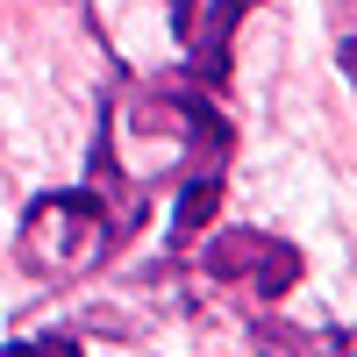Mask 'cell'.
Returning <instances> with one entry per match:
<instances>
[{"label": "cell", "instance_id": "6da1fadb", "mask_svg": "<svg viewBox=\"0 0 357 357\" xmlns=\"http://www.w3.org/2000/svg\"><path fill=\"white\" fill-rule=\"evenodd\" d=\"M100 222L107 215V193L79 186V193H43L29 207V229H22V264L43 279H65V272H93V264L122 243V236H107Z\"/></svg>", "mask_w": 357, "mask_h": 357}, {"label": "cell", "instance_id": "7a4b0ae2", "mask_svg": "<svg viewBox=\"0 0 357 357\" xmlns=\"http://www.w3.org/2000/svg\"><path fill=\"white\" fill-rule=\"evenodd\" d=\"M200 272L222 279V286H250V293H264V301H279V293L301 286V250L279 243V236H264V229H229V236L207 243Z\"/></svg>", "mask_w": 357, "mask_h": 357}, {"label": "cell", "instance_id": "3957f363", "mask_svg": "<svg viewBox=\"0 0 357 357\" xmlns=\"http://www.w3.org/2000/svg\"><path fill=\"white\" fill-rule=\"evenodd\" d=\"M257 8V0H215L207 8L200 29H186V43H193V86H229V43H236V22H243Z\"/></svg>", "mask_w": 357, "mask_h": 357}, {"label": "cell", "instance_id": "277c9868", "mask_svg": "<svg viewBox=\"0 0 357 357\" xmlns=\"http://www.w3.org/2000/svg\"><path fill=\"white\" fill-rule=\"evenodd\" d=\"M222 215V172H193L178 186V207H172V243L186 250L193 236H207V222Z\"/></svg>", "mask_w": 357, "mask_h": 357}, {"label": "cell", "instance_id": "5b68a950", "mask_svg": "<svg viewBox=\"0 0 357 357\" xmlns=\"http://www.w3.org/2000/svg\"><path fill=\"white\" fill-rule=\"evenodd\" d=\"M250 336H257V350H264V357H321V350H314V336L286 329V321H250Z\"/></svg>", "mask_w": 357, "mask_h": 357}, {"label": "cell", "instance_id": "8992f818", "mask_svg": "<svg viewBox=\"0 0 357 357\" xmlns=\"http://www.w3.org/2000/svg\"><path fill=\"white\" fill-rule=\"evenodd\" d=\"M29 357H79V343H72V336H36Z\"/></svg>", "mask_w": 357, "mask_h": 357}, {"label": "cell", "instance_id": "52a82bcc", "mask_svg": "<svg viewBox=\"0 0 357 357\" xmlns=\"http://www.w3.org/2000/svg\"><path fill=\"white\" fill-rule=\"evenodd\" d=\"M0 357H29V343H15V350H0Z\"/></svg>", "mask_w": 357, "mask_h": 357}]
</instances>
